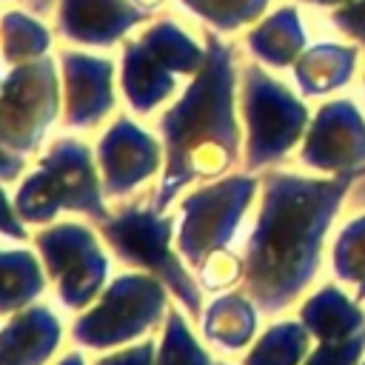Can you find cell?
<instances>
[{
    "label": "cell",
    "mask_w": 365,
    "mask_h": 365,
    "mask_svg": "<svg viewBox=\"0 0 365 365\" xmlns=\"http://www.w3.org/2000/svg\"><path fill=\"white\" fill-rule=\"evenodd\" d=\"M165 171L154 200L165 211L174 197L200 177H214L234 163L237 120H234V68L231 48L208 34L205 63L194 74L185 94L160 120Z\"/></svg>",
    "instance_id": "cell-1"
},
{
    "label": "cell",
    "mask_w": 365,
    "mask_h": 365,
    "mask_svg": "<svg viewBox=\"0 0 365 365\" xmlns=\"http://www.w3.org/2000/svg\"><path fill=\"white\" fill-rule=\"evenodd\" d=\"M314 234V197L305 182L268 177L265 208L248 242L245 282L265 311H277L302 282Z\"/></svg>",
    "instance_id": "cell-2"
},
{
    "label": "cell",
    "mask_w": 365,
    "mask_h": 365,
    "mask_svg": "<svg viewBox=\"0 0 365 365\" xmlns=\"http://www.w3.org/2000/svg\"><path fill=\"white\" fill-rule=\"evenodd\" d=\"M14 211L23 222H51L60 211H80L97 222L111 217L103 202V180L97 177L91 148L71 137L54 140L37 171L17 188Z\"/></svg>",
    "instance_id": "cell-3"
},
{
    "label": "cell",
    "mask_w": 365,
    "mask_h": 365,
    "mask_svg": "<svg viewBox=\"0 0 365 365\" xmlns=\"http://www.w3.org/2000/svg\"><path fill=\"white\" fill-rule=\"evenodd\" d=\"M205 51L174 23L157 20L123 48V91L137 114L154 111L171 97L177 74H197Z\"/></svg>",
    "instance_id": "cell-4"
},
{
    "label": "cell",
    "mask_w": 365,
    "mask_h": 365,
    "mask_svg": "<svg viewBox=\"0 0 365 365\" xmlns=\"http://www.w3.org/2000/svg\"><path fill=\"white\" fill-rule=\"evenodd\" d=\"M171 217H160V211H143V208H128L117 217L100 220V234L108 242V248L125 262L148 271L157 277L174 297L177 302L191 314L200 317V288L194 277L182 268V262L171 254Z\"/></svg>",
    "instance_id": "cell-5"
},
{
    "label": "cell",
    "mask_w": 365,
    "mask_h": 365,
    "mask_svg": "<svg viewBox=\"0 0 365 365\" xmlns=\"http://www.w3.org/2000/svg\"><path fill=\"white\" fill-rule=\"evenodd\" d=\"M165 285L151 274H123L106 285L100 302L74 322V342L103 351L137 339L160 325L165 314Z\"/></svg>",
    "instance_id": "cell-6"
},
{
    "label": "cell",
    "mask_w": 365,
    "mask_h": 365,
    "mask_svg": "<svg viewBox=\"0 0 365 365\" xmlns=\"http://www.w3.org/2000/svg\"><path fill=\"white\" fill-rule=\"evenodd\" d=\"M60 108V80L51 57L20 63L0 83V143L17 154L40 145Z\"/></svg>",
    "instance_id": "cell-7"
},
{
    "label": "cell",
    "mask_w": 365,
    "mask_h": 365,
    "mask_svg": "<svg viewBox=\"0 0 365 365\" xmlns=\"http://www.w3.org/2000/svg\"><path fill=\"white\" fill-rule=\"evenodd\" d=\"M34 245L66 308H86L106 285L108 259L100 251V242L91 228L80 222H57L37 231Z\"/></svg>",
    "instance_id": "cell-8"
},
{
    "label": "cell",
    "mask_w": 365,
    "mask_h": 365,
    "mask_svg": "<svg viewBox=\"0 0 365 365\" xmlns=\"http://www.w3.org/2000/svg\"><path fill=\"white\" fill-rule=\"evenodd\" d=\"M254 180L248 177H231L211 188H202L182 200V217L177 231V248L180 254L202 268L211 254H217L234 234L240 214L251 202Z\"/></svg>",
    "instance_id": "cell-9"
},
{
    "label": "cell",
    "mask_w": 365,
    "mask_h": 365,
    "mask_svg": "<svg viewBox=\"0 0 365 365\" xmlns=\"http://www.w3.org/2000/svg\"><path fill=\"white\" fill-rule=\"evenodd\" d=\"M245 117H248V165H259L285 151L299 128V108L259 68L245 74Z\"/></svg>",
    "instance_id": "cell-10"
},
{
    "label": "cell",
    "mask_w": 365,
    "mask_h": 365,
    "mask_svg": "<svg viewBox=\"0 0 365 365\" xmlns=\"http://www.w3.org/2000/svg\"><path fill=\"white\" fill-rule=\"evenodd\" d=\"M163 160L160 143L128 117H120L97 145V163L103 177V194L125 197L143 185Z\"/></svg>",
    "instance_id": "cell-11"
},
{
    "label": "cell",
    "mask_w": 365,
    "mask_h": 365,
    "mask_svg": "<svg viewBox=\"0 0 365 365\" xmlns=\"http://www.w3.org/2000/svg\"><path fill=\"white\" fill-rule=\"evenodd\" d=\"M63 68V117L74 128L100 123L114 108V63L83 51H66Z\"/></svg>",
    "instance_id": "cell-12"
},
{
    "label": "cell",
    "mask_w": 365,
    "mask_h": 365,
    "mask_svg": "<svg viewBox=\"0 0 365 365\" xmlns=\"http://www.w3.org/2000/svg\"><path fill=\"white\" fill-rule=\"evenodd\" d=\"M148 11L137 9L131 0H60L57 29L66 40L86 46H111L131 26L143 23Z\"/></svg>",
    "instance_id": "cell-13"
},
{
    "label": "cell",
    "mask_w": 365,
    "mask_h": 365,
    "mask_svg": "<svg viewBox=\"0 0 365 365\" xmlns=\"http://www.w3.org/2000/svg\"><path fill=\"white\" fill-rule=\"evenodd\" d=\"M60 345V319L48 305H26L0 331V365H43Z\"/></svg>",
    "instance_id": "cell-14"
},
{
    "label": "cell",
    "mask_w": 365,
    "mask_h": 365,
    "mask_svg": "<svg viewBox=\"0 0 365 365\" xmlns=\"http://www.w3.org/2000/svg\"><path fill=\"white\" fill-rule=\"evenodd\" d=\"M46 288V274L31 251H0V314L23 311Z\"/></svg>",
    "instance_id": "cell-15"
},
{
    "label": "cell",
    "mask_w": 365,
    "mask_h": 365,
    "mask_svg": "<svg viewBox=\"0 0 365 365\" xmlns=\"http://www.w3.org/2000/svg\"><path fill=\"white\" fill-rule=\"evenodd\" d=\"M48 29L26 11H9L0 20V54L6 63H29L48 51Z\"/></svg>",
    "instance_id": "cell-16"
},
{
    "label": "cell",
    "mask_w": 365,
    "mask_h": 365,
    "mask_svg": "<svg viewBox=\"0 0 365 365\" xmlns=\"http://www.w3.org/2000/svg\"><path fill=\"white\" fill-rule=\"evenodd\" d=\"M202 331L225 348H240L254 334V311L242 297H222L202 317Z\"/></svg>",
    "instance_id": "cell-17"
},
{
    "label": "cell",
    "mask_w": 365,
    "mask_h": 365,
    "mask_svg": "<svg viewBox=\"0 0 365 365\" xmlns=\"http://www.w3.org/2000/svg\"><path fill=\"white\" fill-rule=\"evenodd\" d=\"M157 365H211L208 354L197 345L188 322L177 308H168L165 314V331L157 351Z\"/></svg>",
    "instance_id": "cell-18"
},
{
    "label": "cell",
    "mask_w": 365,
    "mask_h": 365,
    "mask_svg": "<svg viewBox=\"0 0 365 365\" xmlns=\"http://www.w3.org/2000/svg\"><path fill=\"white\" fill-rule=\"evenodd\" d=\"M248 43L259 57H265L271 63H288L294 46L299 43V31L294 26V17L288 11H282V14L271 17L262 29H257Z\"/></svg>",
    "instance_id": "cell-19"
},
{
    "label": "cell",
    "mask_w": 365,
    "mask_h": 365,
    "mask_svg": "<svg viewBox=\"0 0 365 365\" xmlns=\"http://www.w3.org/2000/svg\"><path fill=\"white\" fill-rule=\"evenodd\" d=\"M182 6H188L194 14L205 17L208 23H214L217 29H237L240 23L251 20L259 14V9L265 6V0H180Z\"/></svg>",
    "instance_id": "cell-20"
},
{
    "label": "cell",
    "mask_w": 365,
    "mask_h": 365,
    "mask_svg": "<svg viewBox=\"0 0 365 365\" xmlns=\"http://www.w3.org/2000/svg\"><path fill=\"white\" fill-rule=\"evenodd\" d=\"M302 348V336L297 334L294 325H279L271 328V334L248 354L245 365H294L299 356L297 351Z\"/></svg>",
    "instance_id": "cell-21"
},
{
    "label": "cell",
    "mask_w": 365,
    "mask_h": 365,
    "mask_svg": "<svg viewBox=\"0 0 365 365\" xmlns=\"http://www.w3.org/2000/svg\"><path fill=\"white\" fill-rule=\"evenodd\" d=\"M234 277H237V259H234L231 254L217 251V254H211V257L205 259V265H202V282H205V288H222V285H228Z\"/></svg>",
    "instance_id": "cell-22"
},
{
    "label": "cell",
    "mask_w": 365,
    "mask_h": 365,
    "mask_svg": "<svg viewBox=\"0 0 365 365\" xmlns=\"http://www.w3.org/2000/svg\"><path fill=\"white\" fill-rule=\"evenodd\" d=\"M94 365H157V348H154V342H140L125 351L100 356Z\"/></svg>",
    "instance_id": "cell-23"
},
{
    "label": "cell",
    "mask_w": 365,
    "mask_h": 365,
    "mask_svg": "<svg viewBox=\"0 0 365 365\" xmlns=\"http://www.w3.org/2000/svg\"><path fill=\"white\" fill-rule=\"evenodd\" d=\"M0 234H6L11 240H23L26 237V222L17 217L14 202H9L3 188H0Z\"/></svg>",
    "instance_id": "cell-24"
},
{
    "label": "cell",
    "mask_w": 365,
    "mask_h": 365,
    "mask_svg": "<svg viewBox=\"0 0 365 365\" xmlns=\"http://www.w3.org/2000/svg\"><path fill=\"white\" fill-rule=\"evenodd\" d=\"M20 174H23V154L0 143V182H14Z\"/></svg>",
    "instance_id": "cell-25"
},
{
    "label": "cell",
    "mask_w": 365,
    "mask_h": 365,
    "mask_svg": "<svg viewBox=\"0 0 365 365\" xmlns=\"http://www.w3.org/2000/svg\"><path fill=\"white\" fill-rule=\"evenodd\" d=\"M54 0H29V11H34V14H43L48 6H51Z\"/></svg>",
    "instance_id": "cell-26"
},
{
    "label": "cell",
    "mask_w": 365,
    "mask_h": 365,
    "mask_svg": "<svg viewBox=\"0 0 365 365\" xmlns=\"http://www.w3.org/2000/svg\"><path fill=\"white\" fill-rule=\"evenodd\" d=\"M137 9H143V11H151V9H157L163 0H131Z\"/></svg>",
    "instance_id": "cell-27"
},
{
    "label": "cell",
    "mask_w": 365,
    "mask_h": 365,
    "mask_svg": "<svg viewBox=\"0 0 365 365\" xmlns=\"http://www.w3.org/2000/svg\"><path fill=\"white\" fill-rule=\"evenodd\" d=\"M57 365H86V359H83L80 354H68V356H63Z\"/></svg>",
    "instance_id": "cell-28"
},
{
    "label": "cell",
    "mask_w": 365,
    "mask_h": 365,
    "mask_svg": "<svg viewBox=\"0 0 365 365\" xmlns=\"http://www.w3.org/2000/svg\"><path fill=\"white\" fill-rule=\"evenodd\" d=\"M0 83H3V80H0Z\"/></svg>",
    "instance_id": "cell-29"
}]
</instances>
